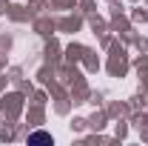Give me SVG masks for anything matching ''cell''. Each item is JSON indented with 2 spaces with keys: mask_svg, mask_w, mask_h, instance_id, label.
<instances>
[{
  "mask_svg": "<svg viewBox=\"0 0 148 146\" xmlns=\"http://www.w3.org/2000/svg\"><path fill=\"white\" fill-rule=\"evenodd\" d=\"M29 140H32V143H37V140H46V143H49V140H51V138H49V135H46V132H34V135H32V138H29Z\"/></svg>",
  "mask_w": 148,
  "mask_h": 146,
  "instance_id": "1",
  "label": "cell"
}]
</instances>
